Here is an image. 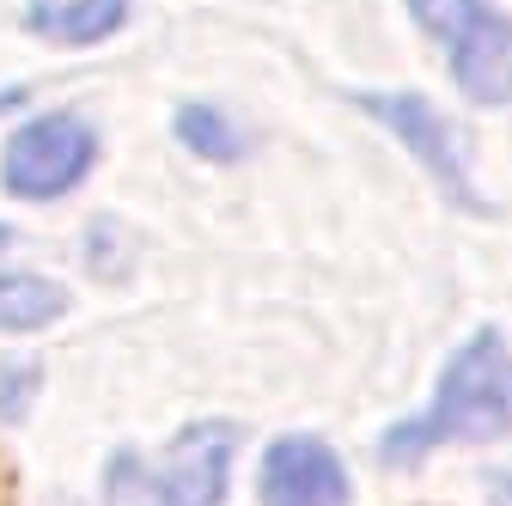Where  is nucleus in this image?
<instances>
[{"instance_id":"obj_9","label":"nucleus","mask_w":512,"mask_h":506,"mask_svg":"<svg viewBox=\"0 0 512 506\" xmlns=\"http://www.w3.org/2000/svg\"><path fill=\"white\" fill-rule=\"evenodd\" d=\"M177 141L196 153V159H208V165H232V159H244V129L220 110V104H183L177 110Z\"/></svg>"},{"instance_id":"obj_11","label":"nucleus","mask_w":512,"mask_h":506,"mask_svg":"<svg viewBox=\"0 0 512 506\" xmlns=\"http://www.w3.org/2000/svg\"><path fill=\"white\" fill-rule=\"evenodd\" d=\"M482 494H488V506H512V464H506V470H488Z\"/></svg>"},{"instance_id":"obj_4","label":"nucleus","mask_w":512,"mask_h":506,"mask_svg":"<svg viewBox=\"0 0 512 506\" xmlns=\"http://www.w3.org/2000/svg\"><path fill=\"white\" fill-rule=\"evenodd\" d=\"M98 165V129L74 110H43L19 122L13 141L0 147V189L13 202H61L80 189Z\"/></svg>"},{"instance_id":"obj_6","label":"nucleus","mask_w":512,"mask_h":506,"mask_svg":"<svg viewBox=\"0 0 512 506\" xmlns=\"http://www.w3.org/2000/svg\"><path fill=\"white\" fill-rule=\"evenodd\" d=\"M256 494H263V506H348V470L324 439L287 433L263 452Z\"/></svg>"},{"instance_id":"obj_2","label":"nucleus","mask_w":512,"mask_h":506,"mask_svg":"<svg viewBox=\"0 0 512 506\" xmlns=\"http://www.w3.org/2000/svg\"><path fill=\"white\" fill-rule=\"evenodd\" d=\"M238 458L232 421H189L165 458L116 452L104 464V500L110 506H220Z\"/></svg>"},{"instance_id":"obj_10","label":"nucleus","mask_w":512,"mask_h":506,"mask_svg":"<svg viewBox=\"0 0 512 506\" xmlns=\"http://www.w3.org/2000/svg\"><path fill=\"white\" fill-rule=\"evenodd\" d=\"M43 391V366L37 360H0V421H25Z\"/></svg>"},{"instance_id":"obj_7","label":"nucleus","mask_w":512,"mask_h":506,"mask_svg":"<svg viewBox=\"0 0 512 506\" xmlns=\"http://www.w3.org/2000/svg\"><path fill=\"white\" fill-rule=\"evenodd\" d=\"M122 25H128V0H37L31 7V31L49 43H68V49L104 43Z\"/></svg>"},{"instance_id":"obj_1","label":"nucleus","mask_w":512,"mask_h":506,"mask_svg":"<svg viewBox=\"0 0 512 506\" xmlns=\"http://www.w3.org/2000/svg\"><path fill=\"white\" fill-rule=\"evenodd\" d=\"M500 439H512V342L488 324L445 360L433 403L378 439V458L409 470L439 446H500Z\"/></svg>"},{"instance_id":"obj_13","label":"nucleus","mask_w":512,"mask_h":506,"mask_svg":"<svg viewBox=\"0 0 512 506\" xmlns=\"http://www.w3.org/2000/svg\"><path fill=\"white\" fill-rule=\"evenodd\" d=\"M7 244H13V232H7V226H0V250H7Z\"/></svg>"},{"instance_id":"obj_12","label":"nucleus","mask_w":512,"mask_h":506,"mask_svg":"<svg viewBox=\"0 0 512 506\" xmlns=\"http://www.w3.org/2000/svg\"><path fill=\"white\" fill-rule=\"evenodd\" d=\"M19 104H25V92H19V86H7V92H0V116H7V110H19Z\"/></svg>"},{"instance_id":"obj_5","label":"nucleus","mask_w":512,"mask_h":506,"mask_svg":"<svg viewBox=\"0 0 512 506\" xmlns=\"http://www.w3.org/2000/svg\"><path fill=\"white\" fill-rule=\"evenodd\" d=\"M354 104L372 116V122H384L403 147H409V159L433 177V189L452 208H464V214H482V196H476V177H470V153H464V141H458V129L445 122L421 92H354Z\"/></svg>"},{"instance_id":"obj_8","label":"nucleus","mask_w":512,"mask_h":506,"mask_svg":"<svg viewBox=\"0 0 512 506\" xmlns=\"http://www.w3.org/2000/svg\"><path fill=\"white\" fill-rule=\"evenodd\" d=\"M68 318V287L31 275V269H0V330L7 336H37Z\"/></svg>"},{"instance_id":"obj_3","label":"nucleus","mask_w":512,"mask_h":506,"mask_svg":"<svg viewBox=\"0 0 512 506\" xmlns=\"http://www.w3.org/2000/svg\"><path fill=\"white\" fill-rule=\"evenodd\" d=\"M409 19L445 55V74L470 104H512V19L494 0H409Z\"/></svg>"}]
</instances>
